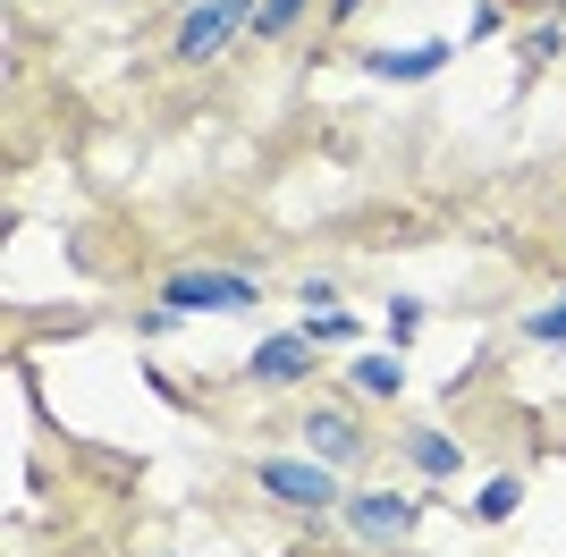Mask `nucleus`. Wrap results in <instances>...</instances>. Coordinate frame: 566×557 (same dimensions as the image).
<instances>
[{
    "instance_id": "1",
    "label": "nucleus",
    "mask_w": 566,
    "mask_h": 557,
    "mask_svg": "<svg viewBox=\"0 0 566 557\" xmlns=\"http://www.w3.org/2000/svg\"><path fill=\"white\" fill-rule=\"evenodd\" d=\"M220 304H254V278H245V271H187V278H169V313H220Z\"/></svg>"
},
{
    "instance_id": "7",
    "label": "nucleus",
    "mask_w": 566,
    "mask_h": 557,
    "mask_svg": "<svg viewBox=\"0 0 566 557\" xmlns=\"http://www.w3.org/2000/svg\"><path fill=\"white\" fill-rule=\"evenodd\" d=\"M355 380H364L373 397H389V389H398V364H389V355H364V364H355Z\"/></svg>"
},
{
    "instance_id": "9",
    "label": "nucleus",
    "mask_w": 566,
    "mask_h": 557,
    "mask_svg": "<svg viewBox=\"0 0 566 557\" xmlns=\"http://www.w3.org/2000/svg\"><path fill=\"white\" fill-rule=\"evenodd\" d=\"M296 9H305V0H271V9H262V25L280 34V25H296Z\"/></svg>"
},
{
    "instance_id": "3",
    "label": "nucleus",
    "mask_w": 566,
    "mask_h": 557,
    "mask_svg": "<svg viewBox=\"0 0 566 557\" xmlns=\"http://www.w3.org/2000/svg\"><path fill=\"white\" fill-rule=\"evenodd\" d=\"M262 490H271V498H305V507H331V482H322V473H313V464H262Z\"/></svg>"
},
{
    "instance_id": "4",
    "label": "nucleus",
    "mask_w": 566,
    "mask_h": 557,
    "mask_svg": "<svg viewBox=\"0 0 566 557\" xmlns=\"http://www.w3.org/2000/svg\"><path fill=\"white\" fill-rule=\"evenodd\" d=\"M355 533L364 540H406L415 533V507H406V498H355Z\"/></svg>"
},
{
    "instance_id": "6",
    "label": "nucleus",
    "mask_w": 566,
    "mask_h": 557,
    "mask_svg": "<svg viewBox=\"0 0 566 557\" xmlns=\"http://www.w3.org/2000/svg\"><path fill=\"white\" fill-rule=\"evenodd\" d=\"M423 69H440V43H431V51H389V60H373V76H423Z\"/></svg>"
},
{
    "instance_id": "10",
    "label": "nucleus",
    "mask_w": 566,
    "mask_h": 557,
    "mask_svg": "<svg viewBox=\"0 0 566 557\" xmlns=\"http://www.w3.org/2000/svg\"><path fill=\"white\" fill-rule=\"evenodd\" d=\"M533 338H566V304H549L542 322H533Z\"/></svg>"
},
{
    "instance_id": "5",
    "label": "nucleus",
    "mask_w": 566,
    "mask_h": 557,
    "mask_svg": "<svg viewBox=\"0 0 566 557\" xmlns=\"http://www.w3.org/2000/svg\"><path fill=\"white\" fill-rule=\"evenodd\" d=\"M305 364H313V347H305V338H271V347L254 355V371H262V380H296Z\"/></svg>"
},
{
    "instance_id": "8",
    "label": "nucleus",
    "mask_w": 566,
    "mask_h": 557,
    "mask_svg": "<svg viewBox=\"0 0 566 557\" xmlns=\"http://www.w3.org/2000/svg\"><path fill=\"white\" fill-rule=\"evenodd\" d=\"M415 464H423V473H457V448H449V440H431V431H423V440H415Z\"/></svg>"
},
{
    "instance_id": "2",
    "label": "nucleus",
    "mask_w": 566,
    "mask_h": 557,
    "mask_svg": "<svg viewBox=\"0 0 566 557\" xmlns=\"http://www.w3.org/2000/svg\"><path fill=\"white\" fill-rule=\"evenodd\" d=\"M245 18V0H195L187 9V34H178V60H212L229 43V25Z\"/></svg>"
}]
</instances>
